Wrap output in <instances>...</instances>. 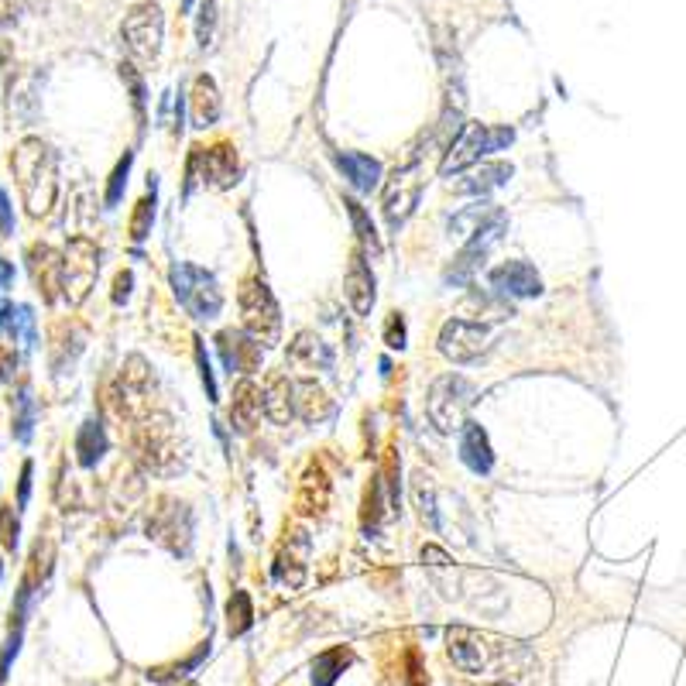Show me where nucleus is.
Wrapping results in <instances>:
<instances>
[{
	"mask_svg": "<svg viewBox=\"0 0 686 686\" xmlns=\"http://www.w3.org/2000/svg\"><path fill=\"white\" fill-rule=\"evenodd\" d=\"M477 401V388L464 378V374H443L433 381L429 398H425V412H429V423L436 425L443 436L460 433L464 425L471 423V409Z\"/></svg>",
	"mask_w": 686,
	"mask_h": 686,
	"instance_id": "3",
	"label": "nucleus"
},
{
	"mask_svg": "<svg viewBox=\"0 0 686 686\" xmlns=\"http://www.w3.org/2000/svg\"><path fill=\"white\" fill-rule=\"evenodd\" d=\"M511 175H515V168H511L508 161H484V165L471 168V172L453 185V189H456L460 196H487V192L502 189Z\"/></svg>",
	"mask_w": 686,
	"mask_h": 686,
	"instance_id": "23",
	"label": "nucleus"
},
{
	"mask_svg": "<svg viewBox=\"0 0 686 686\" xmlns=\"http://www.w3.org/2000/svg\"><path fill=\"white\" fill-rule=\"evenodd\" d=\"M11 234H14V210H11L7 192L0 189V238H11Z\"/></svg>",
	"mask_w": 686,
	"mask_h": 686,
	"instance_id": "50",
	"label": "nucleus"
},
{
	"mask_svg": "<svg viewBox=\"0 0 686 686\" xmlns=\"http://www.w3.org/2000/svg\"><path fill=\"white\" fill-rule=\"evenodd\" d=\"M121 38L137 62H155L161 52V38H165V18H161L159 4L144 0L131 7V14L121 25Z\"/></svg>",
	"mask_w": 686,
	"mask_h": 686,
	"instance_id": "8",
	"label": "nucleus"
},
{
	"mask_svg": "<svg viewBox=\"0 0 686 686\" xmlns=\"http://www.w3.org/2000/svg\"><path fill=\"white\" fill-rule=\"evenodd\" d=\"M491 686H511V683H491Z\"/></svg>",
	"mask_w": 686,
	"mask_h": 686,
	"instance_id": "57",
	"label": "nucleus"
},
{
	"mask_svg": "<svg viewBox=\"0 0 686 686\" xmlns=\"http://www.w3.org/2000/svg\"><path fill=\"white\" fill-rule=\"evenodd\" d=\"M31 423H35V405H31V395L21 392L18 395V416H14V436L27 443L31 440Z\"/></svg>",
	"mask_w": 686,
	"mask_h": 686,
	"instance_id": "43",
	"label": "nucleus"
},
{
	"mask_svg": "<svg viewBox=\"0 0 686 686\" xmlns=\"http://www.w3.org/2000/svg\"><path fill=\"white\" fill-rule=\"evenodd\" d=\"M66 254V278H62V295L66 302L76 309L90 299V292L97 285V275H100V247L93 238H73L69 247L62 251Z\"/></svg>",
	"mask_w": 686,
	"mask_h": 686,
	"instance_id": "7",
	"label": "nucleus"
},
{
	"mask_svg": "<svg viewBox=\"0 0 686 686\" xmlns=\"http://www.w3.org/2000/svg\"><path fill=\"white\" fill-rule=\"evenodd\" d=\"M495 220H504L502 207H495V203H474V207L460 210L453 220H449V230L471 238V234H477L480 227H487V223H495Z\"/></svg>",
	"mask_w": 686,
	"mask_h": 686,
	"instance_id": "31",
	"label": "nucleus"
},
{
	"mask_svg": "<svg viewBox=\"0 0 686 686\" xmlns=\"http://www.w3.org/2000/svg\"><path fill=\"white\" fill-rule=\"evenodd\" d=\"M82 343H86V330L80 323H62L55 326V337H52V368L55 370H66V364H73L80 357Z\"/></svg>",
	"mask_w": 686,
	"mask_h": 686,
	"instance_id": "29",
	"label": "nucleus"
},
{
	"mask_svg": "<svg viewBox=\"0 0 686 686\" xmlns=\"http://www.w3.org/2000/svg\"><path fill=\"white\" fill-rule=\"evenodd\" d=\"M343 295H347V302H350V309L357 316H368L370 309H374L378 289H374V275H370V264L364 261V251L361 247L350 251L347 278H343Z\"/></svg>",
	"mask_w": 686,
	"mask_h": 686,
	"instance_id": "16",
	"label": "nucleus"
},
{
	"mask_svg": "<svg viewBox=\"0 0 686 686\" xmlns=\"http://www.w3.org/2000/svg\"><path fill=\"white\" fill-rule=\"evenodd\" d=\"M515 141V131L511 128H502V124H464V131L456 134V141L447 148V159L440 165L443 175H453V172H467L471 165H477L480 159H487L491 152H502Z\"/></svg>",
	"mask_w": 686,
	"mask_h": 686,
	"instance_id": "5",
	"label": "nucleus"
},
{
	"mask_svg": "<svg viewBox=\"0 0 686 686\" xmlns=\"http://www.w3.org/2000/svg\"><path fill=\"white\" fill-rule=\"evenodd\" d=\"M220 110H223V104H220V90H216V82H213V76H196V82H192V93H189V113H192V128H199V131H207V128H213L216 121H220Z\"/></svg>",
	"mask_w": 686,
	"mask_h": 686,
	"instance_id": "21",
	"label": "nucleus"
},
{
	"mask_svg": "<svg viewBox=\"0 0 686 686\" xmlns=\"http://www.w3.org/2000/svg\"><path fill=\"white\" fill-rule=\"evenodd\" d=\"M25 0H0V25H14L21 18Z\"/></svg>",
	"mask_w": 686,
	"mask_h": 686,
	"instance_id": "51",
	"label": "nucleus"
},
{
	"mask_svg": "<svg viewBox=\"0 0 686 686\" xmlns=\"http://www.w3.org/2000/svg\"><path fill=\"white\" fill-rule=\"evenodd\" d=\"M134 460L148 474H175L183 467L179 436L168 412H152L144 419H134Z\"/></svg>",
	"mask_w": 686,
	"mask_h": 686,
	"instance_id": "2",
	"label": "nucleus"
},
{
	"mask_svg": "<svg viewBox=\"0 0 686 686\" xmlns=\"http://www.w3.org/2000/svg\"><path fill=\"white\" fill-rule=\"evenodd\" d=\"M134 152H124V159L117 161V168L110 172V183H106V207H117L124 189H128V172H131Z\"/></svg>",
	"mask_w": 686,
	"mask_h": 686,
	"instance_id": "41",
	"label": "nucleus"
},
{
	"mask_svg": "<svg viewBox=\"0 0 686 686\" xmlns=\"http://www.w3.org/2000/svg\"><path fill=\"white\" fill-rule=\"evenodd\" d=\"M104 453H106L104 425H100V419H86L80 425V433H76V460H80L82 467H97Z\"/></svg>",
	"mask_w": 686,
	"mask_h": 686,
	"instance_id": "30",
	"label": "nucleus"
},
{
	"mask_svg": "<svg viewBox=\"0 0 686 686\" xmlns=\"http://www.w3.org/2000/svg\"><path fill=\"white\" fill-rule=\"evenodd\" d=\"M412 498H416V508H419V518L436 532V528H440V518H436V495H433V480H429L423 471L412 477Z\"/></svg>",
	"mask_w": 686,
	"mask_h": 686,
	"instance_id": "39",
	"label": "nucleus"
},
{
	"mask_svg": "<svg viewBox=\"0 0 686 686\" xmlns=\"http://www.w3.org/2000/svg\"><path fill=\"white\" fill-rule=\"evenodd\" d=\"M289 357L299 361V364H309V368H316V364L323 370L333 368V354H330V347L319 340L316 333H299L295 343H292Z\"/></svg>",
	"mask_w": 686,
	"mask_h": 686,
	"instance_id": "32",
	"label": "nucleus"
},
{
	"mask_svg": "<svg viewBox=\"0 0 686 686\" xmlns=\"http://www.w3.org/2000/svg\"><path fill=\"white\" fill-rule=\"evenodd\" d=\"M199 179H203V148H192L185 161V192H192Z\"/></svg>",
	"mask_w": 686,
	"mask_h": 686,
	"instance_id": "48",
	"label": "nucleus"
},
{
	"mask_svg": "<svg viewBox=\"0 0 686 686\" xmlns=\"http://www.w3.org/2000/svg\"><path fill=\"white\" fill-rule=\"evenodd\" d=\"M183 4H185V7H192V0H183Z\"/></svg>",
	"mask_w": 686,
	"mask_h": 686,
	"instance_id": "56",
	"label": "nucleus"
},
{
	"mask_svg": "<svg viewBox=\"0 0 686 686\" xmlns=\"http://www.w3.org/2000/svg\"><path fill=\"white\" fill-rule=\"evenodd\" d=\"M11 275H14V271H11V264H7V261H0V289H7V282H11Z\"/></svg>",
	"mask_w": 686,
	"mask_h": 686,
	"instance_id": "55",
	"label": "nucleus"
},
{
	"mask_svg": "<svg viewBox=\"0 0 686 686\" xmlns=\"http://www.w3.org/2000/svg\"><path fill=\"white\" fill-rule=\"evenodd\" d=\"M240 175V161H238V148L220 141L213 144L210 152H203V183L216 185V189H230L238 183Z\"/></svg>",
	"mask_w": 686,
	"mask_h": 686,
	"instance_id": "20",
	"label": "nucleus"
},
{
	"mask_svg": "<svg viewBox=\"0 0 686 686\" xmlns=\"http://www.w3.org/2000/svg\"><path fill=\"white\" fill-rule=\"evenodd\" d=\"M11 368H14V357H11V354L0 347V378H7V374H11Z\"/></svg>",
	"mask_w": 686,
	"mask_h": 686,
	"instance_id": "54",
	"label": "nucleus"
},
{
	"mask_svg": "<svg viewBox=\"0 0 686 686\" xmlns=\"http://www.w3.org/2000/svg\"><path fill=\"white\" fill-rule=\"evenodd\" d=\"M0 326L14 337V343H21V347L35 343V316H31L27 306H14V302L0 306Z\"/></svg>",
	"mask_w": 686,
	"mask_h": 686,
	"instance_id": "34",
	"label": "nucleus"
},
{
	"mask_svg": "<svg viewBox=\"0 0 686 686\" xmlns=\"http://www.w3.org/2000/svg\"><path fill=\"white\" fill-rule=\"evenodd\" d=\"M216 350H220V361L227 374H254L261 368L264 347L247 330H220L216 333Z\"/></svg>",
	"mask_w": 686,
	"mask_h": 686,
	"instance_id": "15",
	"label": "nucleus"
},
{
	"mask_svg": "<svg viewBox=\"0 0 686 686\" xmlns=\"http://www.w3.org/2000/svg\"><path fill=\"white\" fill-rule=\"evenodd\" d=\"M460 460H464L474 474H491V467H495L491 440H487V433H484L477 423H467L460 429Z\"/></svg>",
	"mask_w": 686,
	"mask_h": 686,
	"instance_id": "26",
	"label": "nucleus"
},
{
	"mask_svg": "<svg viewBox=\"0 0 686 686\" xmlns=\"http://www.w3.org/2000/svg\"><path fill=\"white\" fill-rule=\"evenodd\" d=\"M0 542H4V550L18 546V518H14L11 504H0Z\"/></svg>",
	"mask_w": 686,
	"mask_h": 686,
	"instance_id": "46",
	"label": "nucleus"
},
{
	"mask_svg": "<svg viewBox=\"0 0 686 686\" xmlns=\"http://www.w3.org/2000/svg\"><path fill=\"white\" fill-rule=\"evenodd\" d=\"M491 285L511 299H532L542 292V278L528 261H504L502 268L491 271Z\"/></svg>",
	"mask_w": 686,
	"mask_h": 686,
	"instance_id": "18",
	"label": "nucleus"
},
{
	"mask_svg": "<svg viewBox=\"0 0 686 686\" xmlns=\"http://www.w3.org/2000/svg\"><path fill=\"white\" fill-rule=\"evenodd\" d=\"M27 495H31V464L21 467V484H18V504L21 508L27 504Z\"/></svg>",
	"mask_w": 686,
	"mask_h": 686,
	"instance_id": "53",
	"label": "nucleus"
},
{
	"mask_svg": "<svg viewBox=\"0 0 686 686\" xmlns=\"http://www.w3.org/2000/svg\"><path fill=\"white\" fill-rule=\"evenodd\" d=\"M11 172L31 216H49L58 199V155L42 137H21L11 152Z\"/></svg>",
	"mask_w": 686,
	"mask_h": 686,
	"instance_id": "1",
	"label": "nucleus"
},
{
	"mask_svg": "<svg viewBox=\"0 0 686 686\" xmlns=\"http://www.w3.org/2000/svg\"><path fill=\"white\" fill-rule=\"evenodd\" d=\"M504 227H508V216L504 220H495V223H487V227H480L477 234H471L467 238V244L460 247V254L449 261V268L443 271V282L447 285H453V289H460V285H467L471 278L477 275V268L484 264V258H487V251L502 240L504 234Z\"/></svg>",
	"mask_w": 686,
	"mask_h": 686,
	"instance_id": "11",
	"label": "nucleus"
},
{
	"mask_svg": "<svg viewBox=\"0 0 686 686\" xmlns=\"http://www.w3.org/2000/svg\"><path fill=\"white\" fill-rule=\"evenodd\" d=\"M148 539L161 542L172 556H189V550H192V511L183 502L161 498L148 518Z\"/></svg>",
	"mask_w": 686,
	"mask_h": 686,
	"instance_id": "10",
	"label": "nucleus"
},
{
	"mask_svg": "<svg viewBox=\"0 0 686 686\" xmlns=\"http://www.w3.org/2000/svg\"><path fill=\"white\" fill-rule=\"evenodd\" d=\"M423 161L412 159L405 161V165H398L395 172H392V179L385 183V220H388V227L398 230L412 210L419 207V192H423Z\"/></svg>",
	"mask_w": 686,
	"mask_h": 686,
	"instance_id": "9",
	"label": "nucleus"
},
{
	"mask_svg": "<svg viewBox=\"0 0 686 686\" xmlns=\"http://www.w3.org/2000/svg\"><path fill=\"white\" fill-rule=\"evenodd\" d=\"M213 35H216V0H203V7H199V21H196L199 49H210Z\"/></svg>",
	"mask_w": 686,
	"mask_h": 686,
	"instance_id": "42",
	"label": "nucleus"
},
{
	"mask_svg": "<svg viewBox=\"0 0 686 686\" xmlns=\"http://www.w3.org/2000/svg\"><path fill=\"white\" fill-rule=\"evenodd\" d=\"M295 508H299V515H306V518H319V515L330 508V480H326V471H323L319 464H313V467L302 474Z\"/></svg>",
	"mask_w": 686,
	"mask_h": 686,
	"instance_id": "25",
	"label": "nucleus"
},
{
	"mask_svg": "<svg viewBox=\"0 0 686 686\" xmlns=\"http://www.w3.org/2000/svg\"><path fill=\"white\" fill-rule=\"evenodd\" d=\"M152 392H155V374H152V364L141 357V354H131L124 361V370H121V412L128 419H144L152 416Z\"/></svg>",
	"mask_w": 686,
	"mask_h": 686,
	"instance_id": "12",
	"label": "nucleus"
},
{
	"mask_svg": "<svg viewBox=\"0 0 686 686\" xmlns=\"http://www.w3.org/2000/svg\"><path fill=\"white\" fill-rule=\"evenodd\" d=\"M121 76H124V82L131 86V104H134V110H137V117L144 121V82H141V76L134 73L131 62H124V66H121Z\"/></svg>",
	"mask_w": 686,
	"mask_h": 686,
	"instance_id": "45",
	"label": "nucleus"
},
{
	"mask_svg": "<svg viewBox=\"0 0 686 686\" xmlns=\"http://www.w3.org/2000/svg\"><path fill=\"white\" fill-rule=\"evenodd\" d=\"M196 364H199V378H203L207 398L216 401V381H213V370H210V361H207V350H203V340H196Z\"/></svg>",
	"mask_w": 686,
	"mask_h": 686,
	"instance_id": "47",
	"label": "nucleus"
},
{
	"mask_svg": "<svg viewBox=\"0 0 686 686\" xmlns=\"http://www.w3.org/2000/svg\"><path fill=\"white\" fill-rule=\"evenodd\" d=\"M251 625H254L251 597H247V590H234V597L227 601V632H230V638H238V635H244Z\"/></svg>",
	"mask_w": 686,
	"mask_h": 686,
	"instance_id": "37",
	"label": "nucleus"
},
{
	"mask_svg": "<svg viewBox=\"0 0 686 686\" xmlns=\"http://www.w3.org/2000/svg\"><path fill=\"white\" fill-rule=\"evenodd\" d=\"M155 175H148V196L137 199L131 216V240H144L152 234V223H155Z\"/></svg>",
	"mask_w": 686,
	"mask_h": 686,
	"instance_id": "38",
	"label": "nucleus"
},
{
	"mask_svg": "<svg viewBox=\"0 0 686 686\" xmlns=\"http://www.w3.org/2000/svg\"><path fill=\"white\" fill-rule=\"evenodd\" d=\"M405 340H409L405 316H401V313H388V319H385V343H388L392 350H405Z\"/></svg>",
	"mask_w": 686,
	"mask_h": 686,
	"instance_id": "44",
	"label": "nucleus"
},
{
	"mask_svg": "<svg viewBox=\"0 0 686 686\" xmlns=\"http://www.w3.org/2000/svg\"><path fill=\"white\" fill-rule=\"evenodd\" d=\"M350 662H354V652H350V649H343V645L326 649V652L316 656V662H313V686H333Z\"/></svg>",
	"mask_w": 686,
	"mask_h": 686,
	"instance_id": "33",
	"label": "nucleus"
},
{
	"mask_svg": "<svg viewBox=\"0 0 686 686\" xmlns=\"http://www.w3.org/2000/svg\"><path fill=\"white\" fill-rule=\"evenodd\" d=\"M264 412V392L251 381V378H244L238 388H234V401H230V423L238 433H251L258 419H261Z\"/></svg>",
	"mask_w": 686,
	"mask_h": 686,
	"instance_id": "24",
	"label": "nucleus"
},
{
	"mask_svg": "<svg viewBox=\"0 0 686 686\" xmlns=\"http://www.w3.org/2000/svg\"><path fill=\"white\" fill-rule=\"evenodd\" d=\"M388 515H395V511H392V498H388L385 477L378 474L370 480L368 495H364V528L374 532V528L381 526V518H388Z\"/></svg>",
	"mask_w": 686,
	"mask_h": 686,
	"instance_id": "35",
	"label": "nucleus"
},
{
	"mask_svg": "<svg viewBox=\"0 0 686 686\" xmlns=\"http://www.w3.org/2000/svg\"><path fill=\"white\" fill-rule=\"evenodd\" d=\"M240 316H244V330L261 343V347H275L282 337V309L275 302V295L261 278H247L240 285Z\"/></svg>",
	"mask_w": 686,
	"mask_h": 686,
	"instance_id": "6",
	"label": "nucleus"
},
{
	"mask_svg": "<svg viewBox=\"0 0 686 686\" xmlns=\"http://www.w3.org/2000/svg\"><path fill=\"white\" fill-rule=\"evenodd\" d=\"M172 292L175 299L183 302V309L192 319H216L220 309H223V292H220V282L216 275L199 268L192 261H179L172 264Z\"/></svg>",
	"mask_w": 686,
	"mask_h": 686,
	"instance_id": "4",
	"label": "nucleus"
},
{
	"mask_svg": "<svg viewBox=\"0 0 686 686\" xmlns=\"http://www.w3.org/2000/svg\"><path fill=\"white\" fill-rule=\"evenodd\" d=\"M52 566H55L52 539H38V542H35V550H31V556H27V570H25V577H21V590H18V607H14V614H18V618L25 614L31 594H35V590H42V583L52 577Z\"/></svg>",
	"mask_w": 686,
	"mask_h": 686,
	"instance_id": "17",
	"label": "nucleus"
},
{
	"mask_svg": "<svg viewBox=\"0 0 686 686\" xmlns=\"http://www.w3.org/2000/svg\"><path fill=\"white\" fill-rule=\"evenodd\" d=\"M333 161L343 172V179L354 185L357 192H370V189L381 185V161L364 155V152H337Z\"/></svg>",
	"mask_w": 686,
	"mask_h": 686,
	"instance_id": "22",
	"label": "nucleus"
},
{
	"mask_svg": "<svg viewBox=\"0 0 686 686\" xmlns=\"http://www.w3.org/2000/svg\"><path fill=\"white\" fill-rule=\"evenodd\" d=\"M423 563H425V566H433V570H443V566H449L453 559H449V556L443 553L440 546H425V550H423Z\"/></svg>",
	"mask_w": 686,
	"mask_h": 686,
	"instance_id": "52",
	"label": "nucleus"
},
{
	"mask_svg": "<svg viewBox=\"0 0 686 686\" xmlns=\"http://www.w3.org/2000/svg\"><path fill=\"white\" fill-rule=\"evenodd\" d=\"M343 207H347V216H350V227H354V234L361 240V247H368L374 258H381V238H378V230H374V223H370V216L364 213V207L357 203V199H343Z\"/></svg>",
	"mask_w": 686,
	"mask_h": 686,
	"instance_id": "36",
	"label": "nucleus"
},
{
	"mask_svg": "<svg viewBox=\"0 0 686 686\" xmlns=\"http://www.w3.org/2000/svg\"><path fill=\"white\" fill-rule=\"evenodd\" d=\"M25 258H27V271H31L35 289L42 292V299L49 306H55L58 295H62V278H66V254L55 251L52 244H31Z\"/></svg>",
	"mask_w": 686,
	"mask_h": 686,
	"instance_id": "14",
	"label": "nucleus"
},
{
	"mask_svg": "<svg viewBox=\"0 0 686 686\" xmlns=\"http://www.w3.org/2000/svg\"><path fill=\"white\" fill-rule=\"evenodd\" d=\"M271 573H275V581L282 583V587H289V590H299L302 581H306V563L299 559V556H292V550L285 553H278L275 559V566H271Z\"/></svg>",
	"mask_w": 686,
	"mask_h": 686,
	"instance_id": "40",
	"label": "nucleus"
},
{
	"mask_svg": "<svg viewBox=\"0 0 686 686\" xmlns=\"http://www.w3.org/2000/svg\"><path fill=\"white\" fill-rule=\"evenodd\" d=\"M447 652L453 666H460L464 673H480L484 669V645H480L477 632L464 628V625L447 632Z\"/></svg>",
	"mask_w": 686,
	"mask_h": 686,
	"instance_id": "27",
	"label": "nucleus"
},
{
	"mask_svg": "<svg viewBox=\"0 0 686 686\" xmlns=\"http://www.w3.org/2000/svg\"><path fill=\"white\" fill-rule=\"evenodd\" d=\"M491 330L471 323V319H449L447 326L440 330V354L449 357L453 364H471L477 361L487 347H491Z\"/></svg>",
	"mask_w": 686,
	"mask_h": 686,
	"instance_id": "13",
	"label": "nucleus"
},
{
	"mask_svg": "<svg viewBox=\"0 0 686 686\" xmlns=\"http://www.w3.org/2000/svg\"><path fill=\"white\" fill-rule=\"evenodd\" d=\"M131 285H134L131 271H121V275L113 278V302H117V306H124V302L131 299Z\"/></svg>",
	"mask_w": 686,
	"mask_h": 686,
	"instance_id": "49",
	"label": "nucleus"
},
{
	"mask_svg": "<svg viewBox=\"0 0 686 686\" xmlns=\"http://www.w3.org/2000/svg\"><path fill=\"white\" fill-rule=\"evenodd\" d=\"M292 405H295V416L309 425L333 416V401L323 392V385H316L313 378H295L292 381Z\"/></svg>",
	"mask_w": 686,
	"mask_h": 686,
	"instance_id": "19",
	"label": "nucleus"
},
{
	"mask_svg": "<svg viewBox=\"0 0 686 686\" xmlns=\"http://www.w3.org/2000/svg\"><path fill=\"white\" fill-rule=\"evenodd\" d=\"M264 416L275 425H289L295 419V405H292V381L285 374H275L264 388Z\"/></svg>",
	"mask_w": 686,
	"mask_h": 686,
	"instance_id": "28",
	"label": "nucleus"
}]
</instances>
